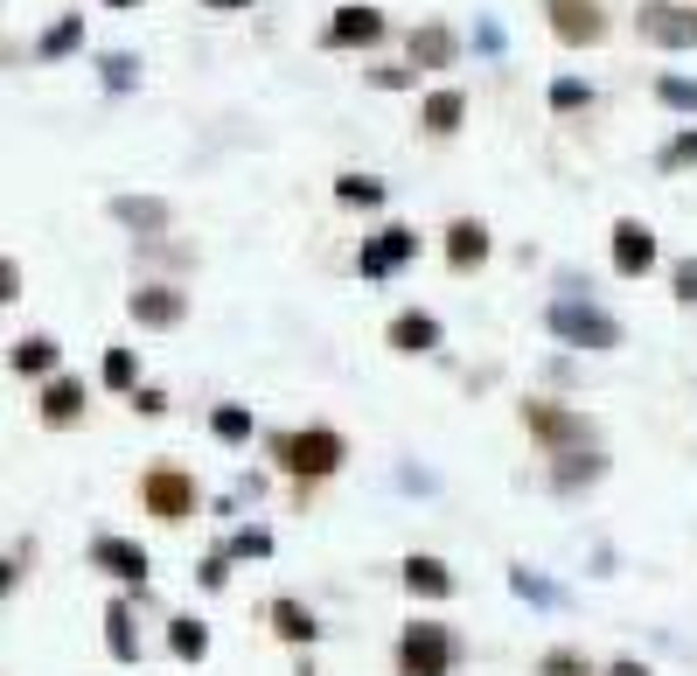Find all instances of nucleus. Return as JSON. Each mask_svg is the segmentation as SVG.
Returning <instances> with one entry per match:
<instances>
[{"label": "nucleus", "instance_id": "nucleus-1", "mask_svg": "<svg viewBox=\"0 0 697 676\" xmlns=\"http://www.w3.org/2000/svg\"><path fill=\"white\" fill-rule=\"evenodd\" d=\"M460 663V642L440 628V620H411L405 642H398V669L405 676H454Z\"/></svg>", "mask_w": 697, "mask_h": 676}, {"label": "nucleus", "instance_id": "nucleus-2", "mask_svg": "<svg viewBox=\"0 0 697 676\" xmlns=\"http://www.w3.org/2000/svg\"><path fill=\"white\" fill-rule=\"evenodd\" d=\"M342 433H328V426H307V433H287L279 439V467L287 475H300V481H321V475H335L342 467Z\"/></svg>", "mask_w": 697, "mask_h": 676}, {"label": "nucleus", "instance_id": "nucleus-3", "mask_svg": "<svg viewBox=\"0 0 697 676\" xmlns=\"http://www.w3.org/2000/svg\"><path fill=\"white\" fill-rule=\"evenodd\" d=\"M551 335H565L572 349H621V321L600 315L593 300H551Z\"/></svg>", "mask_w": 697, "mask_h": 676}, {"label": "nucleus", "instance_id": "nucleus-4", "mask_svg": "<svg viewBox=\"0 0 697 676\" xmlns=\"http://www.w3.org/2000/svg\"><path fill=\"white\" fill-rule=\"evenodd\" d=\"M635 29H641V42L697 49V8H677V0H641V8H635Z\"/></svg>", "mask_w": 697, "mask_h": 676}, {"label": "nucleus", "instance_id": "nucleus-5", "mask_svg": "<svg viewBox=\"0 0 697 676\" xmlns=\"http://www.w3.org/2000/svg\"><path fill=\"white\" fill-rule=\"evenodd\" d=\"M524 426L537 433V439H545V447L551 454H586L593 447V433H586V419H572V411H558V405H524Z\"/></svg>", "mask_w": 697, "mask_h": 676}, {"label": "nucleus", "instance_id": "nucleus-6", "mask_svg": "<svg viewBox=\"0 0 697 676\" xmlns=\"http://www.w3.org/2000/svg\"><path fill=\"white\" fill-rule=\"evenodd\" d=\"M545 21H551V36H558V42H572V49H586V42H600V36H607L600 0H545Z\"/></svg>", "mask_w": 697, "mask_h": 676}, {"label": "nucleus", "instance_id": "nucleus-7", "mask_svg": "<svg viewBox=\"0 0 697 676\" xmlns=\"http://www.w3.org/2000/svg\"><path fill=\"white\" fill-rule=\"evenodd\" d=\"M140 503L153 516H168V524H182V516L196 509V481L182 475V467H153V475L140 481Z\"/></svg>", "mask_w": 697, "mask_h": 676}, {"label": "nucleus", "instance_id": "nucleus-8", "mask_svg": "<svg viewBox=\"0 0 697 676\" xmlns=\"http://www.w3.org/2000/svg\"><path fill=\"white\" fill-rule=\"evenodd\" d=\"M419 251V230H405V223H391V230H377V238L364 245V258H356V266H364V279H391L405 258Z\"/></svg>", "mask_w": 697, "mask_h": 676}, {"label": "nucleus", "instance_id": "nucleus-9", "mask_svg": "<svg viewBox=\"0 0 697 676\" xmlns=\"http://www.w3.org/2000/svg\"><path fill=\"white\" fill-rule=\"evenodd\" d=\"M649 266H656V230H641L635 217L614 223V272H621V279H641Z\"/></svg>", "mask_w": 697, "mask_h": 676}, {"label": "nucleus", "instance_id": "nucleus-10", "mask_svg": "<svg viewBox=\"0 0 697 676\" xmlns=\"http://www.w3.org/2000/svg\"><path fill=\"white\" fill-rule=\"evenodd\" d=\"M133 321H147V328H175L189 315V300H182V286H133Z\"/></svg>", "mask_w": 697, "mask_h": 676}, {"label": "nucleus", "instance_id": "nucleus-11", "mask_svg": "<svg viewBox=\"0 0 697 676\" xmlns=\"http://www.w3.org/2000/svg\"><path fill=\"white\" fill-rule=\"evenodd\" d=\"M370 42H384V14L377 8H342L328 21V49H370Z\"/></svg>", "mask_w": 697, "mask_h": 676}, {"label": "nucleus", "instance_id": "nucleus-12", "mask_svg": "<svg viewBox=\"0 0 697 676\" xmlns=\"http://www.w3.org/2000/svg\"><path fill=\"white\" fill-rule=\"evenodd\" d=\"M91 558L106 565L119 586H147V551H140V544H126V537H98V544H91Z\"/></svg>", "mask_w": 697, "mask_h": 676}, {"label": "nucleus", "instance_id": "nucleus-13", "mask_svg": "<svg viewBox=\"0 0 697 676\" xmlns=\"http://www.w3.org/2000/svg\"><path fill=\"white\" fill-rule=\"evenodd\" d=\"M481 258H488V223H475V217L447 223V266H454V272H475Z\"/></svg>", "mask_w": 697, "mask_h": 676}, {"label": "nucleus", "instance_id": "nucleus-14", "mask_svg": "<svg viewBox=\"0 0 697 676\" xmlns=\"http://www.w3.org/2000/svg\"><path fill=\"white\" fill-rule=\"evenodd\" d=\"M454 57H460L454 29H440V21H426V29H411V63H419V70H447Z\"/></svg>", "mask_w": 697, "mask_h": 676}, {"label": "nucleus", "instance_id": "nucleus-15", "mask_svg": "<svg viewBox=\"0 0 697 676\" xmlns=\"http://www.w3.org/2000/svg\"><path fill=\"white\" fill-rule=\"evenodd\" d=\"M391 349H405V356H419V349H440V321L411 307V315H398V321H391Z\"/></svg>", "mask_w": 697, "mask_h": 676}, {"label": "nucleus", "instance_id": "nucleus-16", "mask_svg": "<svg viewBox=\"0 0 697 676\" xmlns=\"http://www.w3.org/2000/svg\"><path fill=\"white\" fill-rule=\"evenodd\" d=\"M405 586L419 593V600H447L454 593V571L440 558H405Z\"/></svg>", "mask_w": 697, "mask_h": 676}, {"label": "nucleus", "instance_id": "nucleus-17", "mask_svg": "<svg viewBox=\"0 0 697 676\" xmlns=\"http://www.w3.org/2000/svg\"><path fill=\"white\" fill-rule=\"evenodd\" d=\"M106 648L119 663H140V628H133V607H126V600L106 607Z\"/></svg>", "mask_w": 697, "mask_h": 676}, {"label": "nucleus", "instance_id": "nucleus-18", "mask_svg": "<svg viewBox=\"0 0 697 676\" xmlns=\"http://www.w3.org/2000/svg\"><path fill=\"white\" fill-rule=\"evenodd\" d=\"M77 411H84V384H77V377H49V391H42V419H49V426H70Z\"/></svg>", "mask_w": 697, "mask_h": 676}, {"label": "nucleus", "instance_id": "nucleus-19", "mask_svg": "<svg viewBox=\"0 0 697 676\" xmlns=\"http://www.w3.org/2000/svg\"><path fill=\"white\" fill-rule=\"evenodd\" d=\"M112 217H119L126 230H161V223H168V202H153V196H119Z\"/></svg>", "mask_w": 697, "mask_h": 676}, {"label": "nucleus", "instance_id": "nucleus-20", "mask_svg": "<svg viewBox=\"0 0 697 676\" xmlns=\"http://www.w3.org/2000/svg\"><path fill=\"white\" fill-rule=\"evenodd\" d=\"M272 628H279V642H315V635H321V620L307 614L300 600H272Z\"/></svg>", "mask_w": 697, "mask_h": 676}, {"label": "nucleus", "instance_id": "nucleus-21", "mask_svg": "<svg viewBox=\"0 0 697 676\" xmlns=\"http://www.w3.org/2000/svg\"><path fill=\"white\" fill-rule=\"evenodd\" d=\"M14 370H21V377H57V342H49V335L14 342Z\"/></svg>", "mask_w": 697, "mask_h": 676}, {"label": "nucleus", "instance_id": "nucleus-22", "mask_svg": "<svg viewBox=\"0 0 697 676\" xmlns=\"http://www.w3.org/2000/svg\"><path fill=\"white\" fill-rule=\"evenodd\" d=\"M460 112H468V98H460V91H432L426 106H419L426 133H454V126H460Z\"/></svg>", "mask_w": 697, "mask_h": 676}, {"label": "nucleus", "instance_id": "nucleus-23", "mask_svg": "<svg viewBox=\"0 0 697 676\" xmlns=\"http://www.w3.org/2000/svg\"><path fill=\"white\" fill-rule=\"evenodd\" d=\"M168 648H175L182 663H202V656H210V628H202L196 614H182V620L168 628Z\"/></svg>", "mask_w": 697, "mask_h": 676}, {"label": "nucleus", "instance_id": "nucleus-24", "mask_svg": "<svg viewBox=\"0 0 697 676\" xmlns=\"http://www.w3.org/2000/svg\"><path fill=\"white\" fill-rule=\"evenodd\" d=\"M77 42H84V14H63V21H49V29H42L36 57H70Z\"/></svg>", "mask_w": 697, "mask_h": 676}, {"label": "nucleus", "instance_id": "nucleus-25", "mask_svg": "<svg viewBox=\"0 0 697 676\" xmlns=\"http://www.w3.org/2000/svg\"><path fill=\"white\" fill-rule=\"evenodd\" d=\"M98 377H106L112 384V391H133V349H106V362H98Z\"/></svg>", "mask_w": 697, "mask_h": 676}, {"label": "nucleus", "instance_id": "nucleus-26", "mask_svg": "<svg viewBox=\"0 0 697 676\" xmlns=\"http://www.w3.org/2000/svg\"><path fill=\"white\" fill-rule=\"evenodd\" d=\"M335 196H342V202H364V210H377V202H384V181H370V175H342V181H335Z\"/></svg>", "mask_w": 697, "mask_h": 676}, {"label": "nucleus", "instance_id": "nucleus-27", "mask_svg": "<svg viewBox=\"0 0 697 676\" xmlns=\"http://www.w3.org/2000/svg\"><path fill=\"white\" fill-rule=\"evenodd\" d=\"M656 98H663L669 112H697V77H663Z\"/></svg>", "mask_w": 697, "mask_h": 676}, {"label": "nucleus", "instance_id": "nucleus-28", "mask_svg": "<svg viewBox=\"0 0 697 676\" xmlns=\"http://www.w3.org/2000/svg\"><path fill=\"white\" fill-rule=\"evenodd\" d=\"M593 106V91L579 84V77H558V84H551V112H586Z\"/></svg>", "mask_w": 697, "mask_h": 676}, {"label": "nucleus", "instance_id": "nucleus-29", "mask_svg": "<svg viewBox=\"0 0 697 676\" xmlns=\"http://www.w3.org/2000/svg\"><path fill=\"white\" fill-rule=\"evenodd\" d=\"M210 433L217 439H230V447H238V439H251V411H238V405H223L217 419H210Z\"/></svg>", "mask_w": 697, "mask_h": 676}, {"label": "nucleus", "instance_id": "nucleus-30", "mask_svg": "<svg viewBox=\"0 0 697 676\" xmlns=\"http://www.w3.org/2000/svg\"><path fill=\"white\" fill-rule=\"evenodd\" d=\"M663 168H669V175H684V168H697V126H690V133H677V140H669V147H663Z\"/></svg>", "mask_w": 697, "mask_h": 676}, {"label": "nucleus", "instance_id": "nucleus-31", "mask_svg": "<svg viewBox=\"0 0 697 676\" xmlns=\"http://www.w3.org/2000/svg\"><path fill=\"white\" fill-rule=\"evenodd\" d=\"M537 669H545V676H593V669H586V656H579V648H551V656H545V663H537Z\"/></svg>", "mask_w": 697, "mask_h": 676}, {"label": "nucleus", "instance_id": "nucleus-32", "mask_svg": "<svg viewBox=\"0 0 697 676\" xmlns=\"http://www.w3.org/2000/svg\"><path fill=\"white\" fill-rule=\"evenodd\" d=\"M230 558H272V537L266 530H238L230 537Z\"/></svg>", "mask_w": 697, "mask_h": 676}, {"label": "nucleus", "instance_id": "nucleus-33", "mask_svg": "<svg viewBox=\"0 0 697 676\" xmlns=\"http://www.w3.org/2000/svg\"><path fill=\"white\" fill-rule=\"evenodd\" d=\"M509 586H516V593H524V600H545V607L558 600V593H551L545 579H530V571H524V565H516V571H509Z\"/></svg>", "mask_w": 697, "mask_h": 676}, {"label": "nucleus", "instance_id": "nucleus-34", "mask_svg": "<svg viewBox=\"0 0 697 676\" xmlns=\"http://www.w3.org/2000/svg\"><path fill=\"white\" fill-rule=\"evenodd\" d=\"M106 84H112V91L133 84V57H126V49H112V57H106Z\"/></svg>", "mask_w": 697, "mask_h": 676}, {"label": "nucleus", "instance_id": "nucleus-35", "mask_svg": "<svg viewBox=\"0 0 697 676\" xmlns=\"http://www.w3.org/2000/svg\"><path fill=\"white\" fill-rule=\"evenodd\" d=\"M370 84H384V91H405V84H419V70H405V63H391V70H370Z\"/></svg>", "mask_w": 697, "mask_h": 676}, {"label": "nucleus", "instance_id": "nucleus-36", "mask_svg": "<svg viewBox=\"0 0 697 676\" xmlns=\"http://www.w3.org/2000/svg\"><path fill=\"white\" fill-rule=\"evenodd\" d=\"M677 300L697 307V258H684V266H677Z\"/></svg>", "mask_w": 697, "mask_h": 676}, {"label": "nucleus", "instance_id": "nucleus-37", "mask_svg": "<svg viewBox=\"0 0 697 676\" xmlns=\"http://www.w3.org/2000/svg\"><path fill=\"white\" fill-rule=\"evenodd\" d=\"M223 579H230V544H223V551H217V558H210V565H202V586H210V593H217V586H223Z\"/></svg>", "mask_w": 697, "mask_h": 676}, {"label": "nucleus", "instance_id": "nucleus-38", "mask_svg": "<svg viewBox=\"0 0 697 676\" xmlns=\"http://www.w3.org/2000/svg\"><path fill=\"white\" fill-rule=\"evenodd\" d=\"M202 8H217V14H238V8H251V0H202Z\"/></svg>", "mask_w": 697, "mask_h": 676}, {"label": "nucleus", "instance_id": "nucleus-39", "mask_svg": "<svg viewBox=\"0 0 697 676\" xmlns=\"http://www.w3.org/2000/svg\"><path fill=\"white\" fill-rule=\"evenodd\" d=\"M607 676H649V669H641V663H614Z\"/></svg>", "mask_w": 697, "mask_h": 676}, {"label": "nucleus", "instance_id": "nucleus-40", "mask_svg": "<svg viewBox=\"0 0 697 676\" xmlns=\"http://www.w3.org/2000/svg\"><path fill=\"white\" fill-rule=\"evenodd\" d=\"M106 8H119V14H126V8H140V0H106Z\"/></svg>", "mask_w": 697, "mask_h": 676}]
</instances>
